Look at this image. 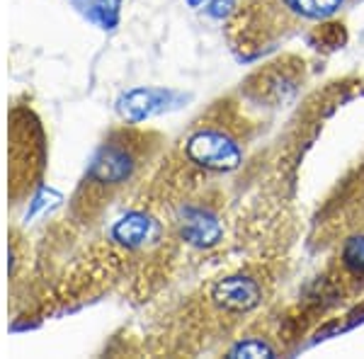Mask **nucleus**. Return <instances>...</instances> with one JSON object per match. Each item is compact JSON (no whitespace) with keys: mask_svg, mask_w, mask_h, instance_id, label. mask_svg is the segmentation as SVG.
<instances>
[{"mask_svg":"<svg viewBox=\"0 0 364 359\" xmlns=\"http://www.w3.org/2000/svg\"><path fill=\"white\" fill-rule=\"evenodd\" d=\"M250 139L252 122L243 112V105L224 97L192 122L170 158L163 161L168 182H202L214 175L233 173L243 163Z\"/></svg>","mask_w":364,"mask_h":359,"instance_id":"1","label":"nucleus"},{"mask_svg":"<svg viewBox=\"0 0 364 359\" xmlns=\"http://www.w3.org/2000/svg\"><path fill=\"white\" fill-rule=\"evenodd\" d=\"M163 149V136L139 124L112 129L90 158L78 190L70 199V219L92 223L129 185L141 180Z\"/></svg>","mask_w":364,"mask_h":359,"instance_id":"2","label":"nucleus"},{"mask_svg":"<svg viewBox=\"0 0 364 359\" xmlns=\"http://www.w3.org/2000/svg\"><path fill=\"white\" fill-rule=\"evenodd\" d=\"M350 3L355 0H240L228 17V42L238 56L255 58L301 29L328 22Z\"/></svg>","mask_w":364,"mask_h":359,"instance_id":"3","label":"nucleus"},{"mask_svg":"<svg viewBox=\"0 0 364 359\" xmlns=\"http://www.w3.org/2000/svg\"><path fill=\"white\" fill-rule=\"evenodd\" d=\"M328 250L331 255L306 304L309 314H326L364 294V221L352 226Z\"/></svg>","mask_w":364,"mask_h":359,"instance_id":"4","label":"nucleus"},{"mask_svg":"<svg viewBox=\"0 0 364 359\" xmlns=\"http://www.w3.org/2000/svg\"><path fill=\"white\" fill-rule=\"evenodd\" d=\"M360 221H364V158L323 199L318 214L314 216L311 240L316 248L328 250Z\"/></svg>","mask_w":364,"mask_h":359,"instance_id":"5","label":"nucleus"},{"mask_svg":"<svg viewBox=\"0 0 364 359\" xmlns=\"http://www.w3.org/2000/svg\"><path fill=\"white\" fill-rule=\"evenodd\" d=\"M46 166L44 129L32 109L17 107L10 124V194L20 199L39 187Z\"/></svg>","mask_w":364,"mask_h":359,"instance_id":"6","label":"nucleus"},{"mask_svg":"<svg viewBox=\"0 0 364 359\" xmlns=\"http://www.w3.org/2000/svg\"><path fill=\"white\" fill-rule=\"evenodd\" d=\"M299 58H284V61L267 63L265 68L255 70L240 87V95L248 102L265 105V107H279L287 102L299 87V78L304 75V61Z\"/></svg>","mask_w":364,"mask_h":359,"instance_id":"7","label":"nucleus"},{"mask_svg":"<svg viewBox=\"0 0 364 359\" xmlns=\"http://www.w3.org/2000/svg\"><path fill=\"white\" fill-rule=\"evenodd\" d=\"M180 95L173 90H163V87H134V90L124 92L117 102L122 119L127 124H144L146 119L163 112L178 107Z\"/></svg>","mask_w":364,"mask_h":359,"instance_id":"8","label":"nucleus"},{"mask_svg":"<svg viewBox=\"0 0 364 359\" xmlns=\"http://www.w3.org/2000/svg\"><path fill=\"white\" fill-rule=\"evenodd\" d=\"M78 13H83L87 20L95 22L102 29H114L119 22L122 0H70Z\"/></svg>","mask_w":364,"mask_h":359,"instance_id":"9","label":"nucleus"}]
</instances>
